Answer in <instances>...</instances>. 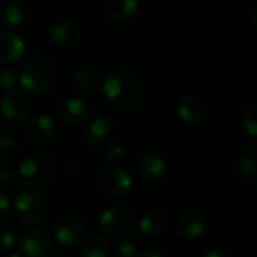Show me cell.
Segmentation results:
<instances>
[{
    "instance_id": "obj_18",
    "label": "cell",
    "mask_w": 257,
    "mask_h": 257,
    "mask_svg": "<svg viewBox=\"0 0 257 257\" xmlns=\"http://www.w3.org/2000/svg\"><path fill=\"white\" fill-rule=\"evenodd\" d=\"M167 229V215L160 211L154 209L149 211L142 221H139V230L146 238H158Z\"/></svg>"
},
{
    "instance_id": "obj_11",
    "label": "cell",
    "mask_w": 257,
    "mask_h": 257,
    "mask_svg": "<svg viewBox=\"0 0 257 257\" xmlns=\"http://www.w3.org/2000/svg\"><path fill=\"white\" fill-rule=\"evenodd\" d=\"M57 116L65 125L80 126L89 120L90 105L83 99H77V98L65 99L57 107Z\"/></svg>"
},
{
    "instance_id": "obj_32",
    "label": "cell",
    "mask_w": 257,
    "mask_h": 257,
    "mask_svg": "<svg viewBox=\"0 0 257 257\" xmlns=\"http://www.w3.org/2000/svg\"><path fill=\"white\" fill-rule=\"evenodd\" d=\"M12 178H14L12 170L8 166H0V185L2 184H8Z\"/></svg>"
},
{
    "instance_id": "obj_15",
    "label": "cell",
    "mask_w": 257,
    "mask_h": 257,
    "mask_svg": "<svg viewBox=\"0 0 257 257\" xmlns=\"http://www.w3.org/2000/svg\"><path fill=\"white\" fill-rule=\"evenodd\" d=\"M113 128L114 123L111 122V119L105 116L95 117L86 128V142L92 148H101L110 140Z\"/></svg>"
},
{
    "instance_id": "obj_29",
    "label": "cell",
    "mask_w": 257,
    "mask_h": 257,
    "mask_svg": "<svg viewBox=\"0 0 257 257\" xmlns=\"http://www.w3.org/2000/svg\"><path fill=\"white\" fill-rule=\"evenodd\" d=\"M113 257H136V248L131 242H120L114 247Z\"/></svg>"
},
{
    "instance_id": "obj_9",
    "label": "cell",
    "mask_w": 257,
    "mask_h": 257,
    "mask_svg": "<svg viewBox=\"0 0 257 257\" xmlns=\"http://www.w3.org/2000/svg\"><path fill=\"white\" fill-rule=\"evenodd\" d=\"M86 233L84 221L77 215H65L54 226V238L60 245L72 247L78 244Z\"/></svg>"
},
{
    "instance_id": "obj_5",
    "label": "cell",
    "mask_w": 257,
    "mask_h": 257,
    "mask_svg": "<svg viewBox=\"0 0 257 257\" xmlns=\"http://www.w3.org/2000/svg\"><path fill=\"white\" fill-rule=\"evenodd\" d=\"M14 205H15V211L18 217L29 224H38L44 221L48 215L47 202L41 196L30 193V191L17 194Z\"/></svg>"
},
{
    "instance_id": "obj_20",
    "label": "cell",
    "mask_w": 257,
    "mask_h": 257,
    "mask_svg": "<svg viewBox=\"0 0 257 257\" xmlns=\"http://www.w3.org/2000/svg\"><path fill=\"white\" fill-rule=\"evenodd\" d=\"M24 20L23 8L14 0H0V29H14Z\"/></svg>"
},
{
    "instance_id": "obj_30",
    "label": "cell",
    "mask_w": 257,
    "mask_h": 257,
    "mask_svg": "<svg viewBox=\"0 0 257 257\" xmlns=\"http://www.w3.org/2000/svg\"><path fill=\"white\" fill-rule=\"evenodd\" d=\"M63 170H65V173L69 176V178H75V176H78L80 173H81V164L78 163V161H75V160H68L66 163H65V166H63Z\"/></svg>"
},
{
    "instance_id": "obj_4",
    "label": "cell",
    "mask_w": 257,
    "mask_h": 257,
    "mask_svg": "<svg viewBox=\"0 0 257 257\" xmlns=\"http://www.w3.org/2000/svg\"><path fill=\"white\" fill-rule=\"evenodd\" d=\"M99 227L105 235L113 239H128L139 230V218L130 209L123 206H111L99 214Z\"/></svg>"
},
{
    "instance_id": "obj_33",
    "label": "cell",
    "mask_w": 257,
    "mask_h": 257,
    "mask_svg": "<svg viewBox=\"0 0 257 257\" xmlns=\"http://www.w3.org/2000/svg\"><path fill=\"white\" fill-rule=\"evenodd\" d=\"M203 257H232L226 250H221V248H212L209 251L205 253Z\"/></svg>"
},
{
    "instance_id": "obj_31",
    "label": "cell",
    "mask_w": 257,
    "mask_h": 257,
    "mask_svg": "<svg viewBox=\"0 0 257 257\" xmlns=\"http://www.w3.org/2000/svg\"><path fill=\"white\" fill-rule=\"evenodd\" d=\"M9 208H11V200L8 196L5 194H0V220H3L8 212H9Z\"/></svg>"
},
{
    "instance_id": "obj_28",
    "label": "cell",
    "mask_w": 257,
    "mask_h": 257,
    "mask_svg": "<svg viewBox=\"0 0 257 257\" xmlns=\"http://www.w3.org/2000/svg\"><path fill=\"white\" fill-rule=\"evenodd\" d=\"M244 128L251 136H257V105H250L244 114Z\"/></svg>"
},
{
    "instance_id": "obj_23",
    "label": "cell",
    "mask_w": 257,
    "mask_h": 257,
    "mask_svg": "<svg viewBox=\"0 0 257 257\" xmlns=\"http://www.w3.org/2000/svg\"><path fill=\"white\" fill-rule=\"evenodd\" d=\"M108 244L102 235H92L81 248V257H107Z\"/></svg>"
},
{
    "instance_id": "obj_22",
    "label": "cell",
    "mask_w": 257,
    "mask_h": 257,
    "mask_svg": "<svg viewBox=\"0 0 257 257\" xmlns=\"http://www.w3.org/2000/svg\"><path fill=\"white\" fill-rule=\"evenodd\" d=\"M75 89L83 93H92L98 87V77L90 69H77L72 77Z\"/></svg>"
},
{
    "instance_id": "obj_35",
    "label": "cell",
    "mask_w": 257,
    "mask_h": 257,
    "mask_svg": "<svg viewBox=\"0 0 257 257\" xmlns=\"http://www.w3.org/2000/svg\"><path fill=\"white\" fill-rule=\"evenodd\" d=\"M51 257H69V256H66V254H62V253H57V254H53Z\"/></svg>"
},
{
    "instance_id": "obj_34",
    "label": "cell",
    "mask_w": 257,
    "mask_h": 257,
    "mask_svg": "<svg viewBox=\"0 0 257 257\" xmlns=\"http://www.w3.org/2000/svg\"><path fill=\"white\" fill-rule=\"evenodd\" d=\"M139 257H164L163 256V253L160 251V250H157V248H146V250H143Z\"/></svg>"
},
{
    "instance_id": "obj_7",
    "label": "cell",
    "mask_w": 257,
    "mask_h": 257,
    "mask_svg": "<svg viewBox=\"0 0 257 257\" xmlns=\"http://www.w3.org/2000/svg\"><path fill=\"white\" fill-rule=\"evenodd\" d=\"M24 257H50L53 251V238L44 229H29L18 241Z\"/></svg>"
},
{
    "instance_id": "obj_25",
    "label": "cell",
    "mask_w": 257,
    "mask_h": 257,
    "mask_svg": "<svg viewBox=\"0 0 257 257\" xmlns=\"http://www.w3.org/2000/svg\"><path fill=\"white\" fill-rule=\"evenodd\" d=\"M17 136L14 130L8 126H0V154L12 152L17 148Z\"/></svg>"
},
{
    "instance_id": "obj_10",
    "label": "cell",
    "mask_w": 257,
    "mask_h": 257,
    "mask_svg": "<svg viewBox=\"0 0 257 257\" xmlns=\"http://www.w3.org/2000/svg\"><path fill=\"white\" fill-rule=\"evenodd\" d=\"M50 42L59 50H68L77 45L81 39V29L75 21L60 20L48 30Z\"/></svg>"
},
{
    "instance_id": "obj_13",
    "label": "cell",
    "mask_w": 257,
    "mask_h": 257,
    "mask_svg": "<svg viewBox=\"0 0 257 257\" xmlns=\"http://www.w3.org/2000/svg\"><path fill=\"white\" fill-rule=\"evenodd\" d=\"M54 134V122L50 116L41 114L30 119L24 126V137L30 145L39 146L50 142Z\"/></svg>"
},
{
    "instance_id": "obj_1",
    "label": "cell",
    "mask_w": 257,
    "mask_h": 257,
    "mask_svg": "<svg viewBox=\"0 0 257 257\" xmlns=\"http://www.w3.org/2000/svg\"><path fill=\"white\" fill-rule=\"evenodd\" d=\"M102 93L108 105L119 113L137 111L145 99L143 84L130 69L110 74L102 83Z\"/></svg>"
},
{
    "instance_id": "obj_16",
    "label": "cell",
    "mask_w": 257,
    "mask_h": 257,
    "mask_svg": "<svg viewBox=\"0 0 257 257\" xmlns=\"http://www.w3.org/2000/svg\"><path fill=\"white\" fill-rule=\"evenodd\" d=\"M26 50V44L21 39V36L5 32L0 33V62L2 63H12L18 60Z\"/></svg>"
},
{
    "instance_id": "obj_17",
    "label": "cell",
    "mask_w": 257,
    "mask_h": 257,
    "mask_svg": "<svg viewBox=\"0 0 257 257\" xmlns=\"http://www.w3.org/2000/svg\"><path fill=\"white\" fill-rule=\"evenodd\" d=\"M139 175L146 182H158L166 175V163L160 155L148 154L139 163Z\"/></svg>"
},
{
    "instance_id": "obj_3",
    "label": "cell",
    "mask_w": 257,
    "mask_h": 257,
    "mask_svg": "<svg viewBox=\"0 0 257 257\" xmlns=\"http://www.w3.org/2000/svg\"><path fill=\"white\" fill-rule=\"evenodd\" d=\"M54 178V161L41 152L26 157L18 167V179L30 190L45 188Z\"/></svg>"
},
{
    "instance_id": "obj_19",
    "label": "cell",
    "mask_w": 257,
    "mask_h": 257,
    "mask_svg": "<svg viewBox=\"0 0 257 257\" xmlns=\"http://www.w3.org/2000/svg\"><path fill=\"white\" fill-rule=\"evenodd\" d=\"M139 9L137 0H105L104 11L105 15L116 23L128 21L136 15Z\"/></svg>"
},
{
    "instance_id": "obj_21",
    "label": "cell",
    "mask_w": 257,
    "mask_h": 257,
    "mask_svg": "<svg viewBox=\"0 0 257 257\" xmlns=\"http://www.w3.org/2000/svg\"><path fill=\"white\" fill-rule=\"evenodd\" d=\"M257 172V158H256V148L248 146L238 164V175L242 179H253L256 176Z\"/></svg>"
},
{
    "instance_id": "obj_24",
    "label": "cell",
    "mask_w": 257,
    "mask_h": 257,
    "mask_svg": "<svg viewBox=\"0 0 257 257\" xmlns=\"http://www.w3.org/2000/svg\"><path fill=\"white\" fill-rule=\"evenodd\" d=\"M126 155V149L122 143L119 142H113L107 146L105 152H104V161L107 163V166H114L117 163H120Z\"/></svg>"
},
{
    "instance_id": "obj_12",
    "label": "cell",
    "mask_w": 257,
    "mask_h": 257,
    "mask_svg": "<svg viewBox=\"0 0 257 257\" xmlns=\"http://www.w3.org/2000/svg\"><path fill=\"white\" fill-rule=\"evenodd\" d=\"M176 229L181 238L196 241L208 232V220L199 211H187L179 217Z\"/></svg>"
},
{
    "instance_id": "obj_2",
    "label": "cell",
    "mask_w": 257,
    "mask_h": 257,
    "mask_svg": "<svg viewBox=\"0 0 257 257\" xmlns=\"http://www.w3.org/2000/svg\"><path fill=\"white\" fill-rule=\"evenodd\" d=\"M18 81L26 92H47L56 81V66L47 56H32L18 74Z\"/></svg>"
},
{
    "instance_id": "obj_36",
    "label": "cell",
    "mask_w": 257,
    "mask_h": 257,
    "mask_svg": "<svg viewBox=\"0 0 257 257\" xmlns=\"http://www.w3.org/2000/svg\"><path fill=\"white\" fill-rule=\"evenodd\" d=\"M8 257H23V256H20V254H11V256H8Z\"/></svg>"
},
{
    "instance_id": "obj_8",
    "label": "cell",
    "mask_w": 257,
    "mask_h": 257,
    "mask_svg": "<svg viewBox=\"0 0 257 257\" xmlns=\"http://www.w3.org/2000/svg\"><path fill=\"white\" fill-rule=\"evenodd\" d=\"M32 110V99L24 89L14 87L6 90L2 99V114L11 122L24 120Z\"/></svg>"
},
{
    "instance_id": "obj_14",
    "label": "cell",
    "mask_w": 257,
    "mask_h": 257,
    "mask_svg": "<svg viewBox=\"0 0 257 257\" xmlns=\"http://www.w3.org/2000/svg\"><path fill=\"white\" fill-rule=\"evenodd\" d=\"M209 114L208 104L197 96H188L179 102L178 116L185 123H199L203 122Z\"/></svg>"
},
{
    "instance_id": "obj_26",
    "label": "cell",
    "mask_w": 257,
    "mask_h": 257,
    "mask_svg": "<svg viewBox=\"0 0 257 257\" xmlns=\"http://www.w3.org/2000/svg\"><path fill=\"white\" fill-rule=\"evenodd\" d=\"M18 83V72L14 68H0V90H11Z\"/></svg>"
},
{
    "instance_id": "obj_27",
    "label": "cell",
    "mask_w": 257,
    "mask_h": 257,
    "mask_svg": "<svg viewBox=\"0 0 257 257\" xmlns=\"http://www.w3.org/2000/svg\"><path fill=\"white\" fill-rule=\"evenodd\" d=\"M15 242H17V238H15L14 230L6 224H0V253H6L12 250Z\"/></svg>"
},
{
    "instance_id": "obj_6",
    "label": "cell",
    "mask_w": 257,
    "mask_h": 257,
    "mask_svg": "<svg viewBox=\"0 0 257 257\" xmlns=\"http://www.w3.org/2000/svg\"><path fill=\"white\" fill-rule=\"evenodd\" d=\"M98 182L104 193L108 196H125L133 187V178L128 170L116 166H105L98 173Z\"/></svg>"
}]
</instances>
